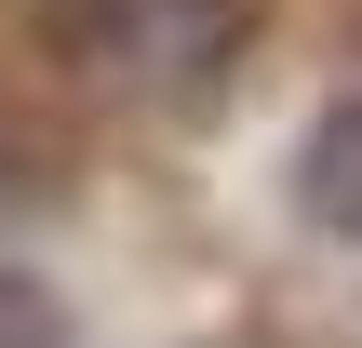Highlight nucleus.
<instances>
[{"label":"nucleus","instance_id":"obj_2","mask_svg":"<svg viewBox=\"0 0 362 348\" xmlns=\"http://www.w3.org/2000/svg\"><path fill=\"white\" fill-rule=\"evenodd\" d=\"M296 215L322 241H362V94H322L296 134Z\"/></svg>","mask_w":362,"mask_h":348},{"label":"nucleus","instance_id":"obj_3","mask_svg":"<svg viewBox=\"0 0 362 348\" xmlns=\"http://www.w3.org/2000/svg\"><path fill=\"white\" fill-rule=\"evenodd\" d=\"M0 348H81L67 295H54L40 268H0Z\"/></svg>","mask_w":362,"mask_h":348},{"label":"nucleus","instance_id":"obj_1","mask_svg":"<svg viewBox=\"0 0 362 348\" xmlns=\"http://www.w3.org/2000/svg\"><path fill=\"white\" fill-rule=\"evenodd\" d=\"M107 67H148L175 107H202V94H228V67H242V0H134Z\"/></svg>","mask_w":362,"mask_h":348}]
</instances>
